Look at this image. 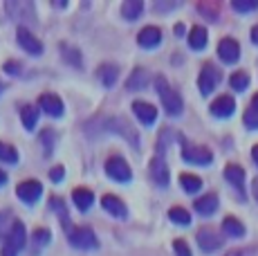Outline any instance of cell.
<instances>
[{"label":"cell","mask_w":258,"mask_h":256,"mask_svg":"<svg viewBox=\"0 0 258 256\" xmlns=\"http://www.w3.org/2000/svg\"><path fill=\"white\" fill-rule=\"evenodd\" d=\"M54 142H56V131L54 128H45L41 133V146H43V153L49 155L54 151Z\"/></svg>","instance_id":"34"},{"label":"cell","mask_w":258,"mask_h":256,"mask_svg":"<svg viewBox=\"0 0 258 256\" xmlns=\"http://www.w3.org/2000/svg\"><path fill=\"white\" fill-rule=\"evenodd\" d=\"M207 41H209V36H207V29L202 25H196L191 27V32H188V45H191V50H205L207 47Z\"/></svg>","instance_id":"23"},{"label":"cell","mask_w":258,"mask_h":256,"mask_svg":"<svg viewBox=\"0 0 258 256\" xmlns=\"http://www.w3.org/2000/svg\"><path fill=\"white\" fill-rule=\"evenodd\" d=\"M251 191H254V198L258 200V178L254 180V184H251Z\"/></svg>","instance_id":"47"},{"label":"cell","mask_w":258,"mask_h":256,"mask_svg":"<svg viewBox=\"0 0 258 256\" xmlns=\"http://www.w3.org/2000/svg\"><path fill=\"white\" fill-rule=\"evenodd\" d=\"M21 119H23V126L27 128V131H34L38 124V108L32 106V103H27V106L21 108Z\"/></svg>","instance_id":"28"},{"label":"cell","mask_w":258,"mask_h":256,"mask_svg":"<svg viewBox=\"0 0 258 256\" xmlns=\"http://www.w3.org/2000/svg\"><path fill=\"white\" fill-rule=\"evenodd\" d=\"M220 79H222V75H220V70H218L216 66H211V63L202 66L200 77H198V88H200V95L202 97H209L211 92L218 88Z\"/></svg>","instance_id":"5"},{"label":"cell","mask_w":258,"mask_h":256,"mask_svg":"<svg viewBox=\"0 0 258 256\" xmlns=\"http://www.w3.org/2000/svg\"><path fill=\"white\" fill-rule=\"evenodd\" d=\"M218 56H220L222 63H227V66H231V63H236L238 58H240V45H238L236 38H222L220 43H218Z\"/></svg>","instance_id":"12"},{"label":"cell","mask_w":258,"mask_h":256,"mask_svg":"<svg viewBox=\"0 0 258 256\" xmlns=\"http://www.w3.org/2000/svg\"><path fill=\"white\" fill-rule=\"evenodd\" d=\"M148 86V72L144 68H135L126 81V90H144Z\"/></svg>","instance_id":"24"},{"label":"cell","mask_w":258,"mask_h":256,"mask_svg":"<svg viewBox=\"0 0 258 256\" xmlns=\"http://www.w3.org/2000/svg\"><path fill=\"white\" fill-rule=\"evenodd\" d=\"M72 200H74V205H77L79 211H88L94 203V194L88 189V186H77V189L72 191Z\"/></svg>","instance_id":"20"},{"label":"cell","mask_w":258,"mask_h":256,"mask_svg":"<svg viewBox=\"0 0 258 256\" xmlns=\"http://www.w3.org/2000/svg\"><path fill=\"white\" fill-rule=\"evenodd\" d=\"M211 115L213 117H220V119H225V117H231L236 110V101L231 95H220L218 99L211 101Z\"/></svg>","instance_id":"15"},{"label":"cell","mask_w":258,"mask_h":256,"mask_svg":"<svg viewBox=\"0 0 258 256\" xmlns=\"http://www.w3.org/2000/svg\"><path fill=\"white\" fill-rule=\"evenodd\" d=\"M227 256H256V254H254V249H242V247H238V249H229V252H227Z\"/></svg>","instance_id":"44"},{"label":"cell","mask_w":258,"mask_h":256,"mask_svg":"<svg viewBox=\"0 0 258 256\" xmlns=\"http://www.w3.org/2000/svg\"><path fill=\"white\" fill-rule=\"evenodd\" d=\"M180 7V3H173V0H168V3H155L153 5V9L155 12H168V9H175Z\"/></svg>","instance_id":"43"},{"label":"cell","mask_w":258,"mask_h":256,"mask_svg":"<svg viewBox=\"0 0 258 256\" xmlns=\"http://www.w3.org/2000/svg\"><path fill=\"white\" fill-rule=\"evenodd\" d=\"M251 41H254L256 45H258V25L251 27Z\"/></svg>","instance_id":"45"},{"label":"cell","mask_w":258,"mask_h":256,"mask_svg":"<svg viewBox=\"0 0 258 256\" xmlns=\"http://www.w3.org/2000/svg\"><path fill=\"white\" fill-rule=\"evenodd\" d=\"M198 245H200V249L202 252H207V254H211V252H216V249H220L222 247V236L218 234V231H213V229H200L198 231Z\"/></svg>","instance_id":"13"},{"label":"cell","mask_w":258,"mask_h":256,"mask_svg":"<svg viewBox=\"0 0 258 256\" xmlns=\"http://www.w3.org/2000/svg\"><path fill=\"white\" fill-rule=\"evenodd\" d=\"M106 173H108V178H112L115 182H131V178H133V171H131V166H128V162L117 155L108 157Z\"/></svg>","instance_id":"7"},{"label":"cell","mask_w":258,"mask_h":256,"mask_svg":"<svg viewBox=\"0 0 258 256\" xmlns=\"http://www.w3.org/2000/svg\"><path fill=\"white\" fill-rule=\"evenodd\" d=\"M231 7L240 14H247V12H256L258 9V0H231Z\"/></svg>","instance_id":"35"},{"label":"cell","mask_w":258,"mask_h":256,"mask_svg":"<svg viewBox=\"0 0 258 256\" xmlns=\"http://www.w3.org/2000/svg\"><path fill=\"white\" fill-rule=\"evenodd\" d=\"M61 52H63V61H66V63H70V66H74V68H81L83 66V56H81V52H79L77 47L61 43Z\"/></svg>","instance_id":"29"},{"label":"cell","mask_w":258,"mask_h":256,"mask_svg":"<svg viewBox=\"0 0 258 256\" xmlns=\"http://www.w3.org/2000/svg\"><path fill=\"white\" fill-rule=\"evenodd\" d=\"M198 12L205 14L209 21H216V18H218V5H213V3H200V5H198Z\"/></svg>","instance_id":"37"},{"label":"cell","mask_w":258,"mask_h":256,"mask_svg":"<svg viewBox=\"0 0 258 256\" xmlns=\"http://www.w3.org/2000/svg\"><path fill=\"white\" fill-rule=\"evenodd\" d=\"M137 43L144 47V50H153L162 43V29L155 27V25H146L137 34Z\"/></svg>","instance_id":"16"},{"label":"cell","mask_w":258,"mask_h":256,"mask_svg":"<svg viewBox=\"0 0 258 256\" xmlns=\"http://www.w3.org/2000/svg\"><path fill=\"white\" fill-rule=\"evenodd\" d=\"M225 180L229 182L231 186L238 191V194L242 196V191H245V169L238 164H227L225 166Z\"/></svg>","instance_id":"19"},{"label":"cell","mask_w":258,"mask_h":256,"mask_svg":"<svg viewBox=\"0 0 258 256\" xmlns=\"http://www.w3.org/2000/svg\"><path fill=\"white\" fill-rule=\"evenodd\" d=\"M5 12L12 16V21L36 23V9H34V3H27V0H7V3H5Z\"/></svg>","instance_id":"4"},{"label":"cell","mask_w":258,"mask_h":256,"mask_svg":"<svg viewBox=\"0 0 258 256\" xmlns=\"http://www.w3.org/2000/svg\"><path fill=\"white\" fill-rule=\"evenodd\" d=\"M27 245V231H25V225L21 223V220H14V227L12 231H9V236L5 238V245L3 247L12 249V252H21V249Z\"/></svg>","instance_id":"10"},{"label":"cell","mask_w":258,"mask_h":256,"mask_svg":"<svg viewBox=\"0 0 258 256\" xmlns=\"http://www.w3.org/2000/svg\"><path fill=\"white\" fill-rule=\"evenodd\" d=\"M49 240H52V231L45 229V227H38L32 234V249H34V254H41V249L47 247Z\"/></svg>","instance_id":"26"},{"label":"cell","mask_w":258,"mask_h":256,"mask_svg":"<svg viewBox=\"0 0 258 256\" xmlns=\"http://www.w3.org/2000/svg\"><path fill=\"white\" fill-rule=\"evenodd\" d=\"M151 178L155 180L157 186H168L171 173H168V164L164 162V157L155 155V157L151 160Z\"/></svg>","instance_id":"17"},{"label":"cell","mask_w":258,"mask_h":256,"mask_svg":"<svg viewBox=\"0 0 258 256\" xmlns=\"http://www.w3.org/2000/svg\"><path fill=\"white\" fill-rule=\"evenodd\" d=\"M18 160H21V155H18L16 146L0 142V162H7V164L14 166V164H18Z\"/></svg>","instance_id":"31"},{"label":"cell","mask_w":258,"mask_h":256,"mask_svg":"<svg viewBox=\"0 0 258 256\" xmlns=\"http://www.w3.org/2000/svg\"><path fill=\"white\" fill-rule=\"evenodd\" d=\"M38 108L49 117H63V112H66V106H63L61 97L52 95V92H43V95L38 97Z\"/></svg>","instance_id":"11"},{"label":"cell","mask_w":258,"mask_h":256,"mask_svg":"<svg viewBox=\"0 0 258 256\" xmlns=\"http://www.w3.org/2000/svg\"><path fill=\"white\" fill-rule=\"evenodd\" d=\"M168 218H171L173 223L182 225V227L191 225V214H188L184 207H171V209H168Z\"/></svg>","instance_id":"32"},{"label":"cell","mask_w":258,"mask_h":256,"mask_svg":"<svg viewBox=\"0 0 258 256\" xmlns=\"http://www.w3.org/2000/svg\"><path fill=\"white\" fill-rule=\"evenodd\" d=\"M16 196L27 205H34L43 196V184L38 180H23L16 186Z\"/></svg>","instance_id":"8"},{"label":"cell","mask_w":258,"mask_h":256,"mask_svg":"<svg viewBox=\"0 0 258 256\" xmlns=\"http://www.w3.org/2000/svg\"><path fill=\"white\" fill-rule=\"evenodd\" d=\"M133 112H135L137 119H140L144 126L155 124V119H157V108L148 101H135L133 103Z\"/></svg>","instance_id":"18"},{"label":"cell","mask_w":258,"mask_h":256,"mask_svg":"<svg viewBox=\"0 0 258 256\" xmlns=\"http://www.w3.org/2000/svg\"><path fill=\"white\" fill-rule=\"evenodd\" d=\"M229 86L234 88V90L242 92L247 86H249V75H247L245 70H238V72H234V75L229 77Z\"/></svg>","instance_id":"33"},{"label":"cell","mask_w":258,"mask_h":256,"mask_svg":"<svg viewBox=\"0 0 258 256\" xmlns=\"http://www.w3.org/2000/svg\"><path fill=\"white\" fill-rule=\"evenodd\" d=\"M218 205H220L218 203V196L216 194H207V196H202V198L196 200L193 209H196L198 214H202V216H211V214H216Z\"/></svg>","instance_id":"21"},{"label":"cell","mask_w":258,"mask_h":256,"mask_svg":"<svg viewBox=\"0 0 258 256\" xmlns=\"http://www.w3.org/2000/svg\"><path fill=\"white\" fill-rule=\"evenodd\" d=\"M101 209H106L108 214L115 216V218H119V220H126L128 218L126 203H123L121 198H117V196H112V194H108V196H103V198H101Z\"/></svg>","instance_id":"14"},{"label":"cell","mask_w":258,"mask_h":256,"mask_svg":"<svg viewBox=\"0 0 258 256\" xmlns=\"http://www.w3.org/2000/svg\"><path fill=\"white\" fill-rule=\"evenodd\" d=\"M3 90H5V83H3V81H0V95H3Z\"/></svg>","instance_id":"51"},{"label":"cell","mask_w":258,"mask_h":256,"mask_svg":"<svg viewBox=\"0 0 258 256\" xmlns=\"http://www.w3.org/2000/svg\"><path fill=\"white\" fill-rule=\"evenodd\" d=\"M103 131L108 133H117L123 140H128V144L133 149H140V133L135 131V126H131V121L123 117H106L103 119Z\"/></svg>","instance_id":"3"},{"label":"cell","mask_w":258,"mask_h":256,"mask_svg":"<svg viewBox=\"0 0 258 256\" xmlns=\"http://www.w3.org/2000/svg\"><path fill=\"white\" fill-rule=\"evenodd\" d=\"M61 218V225H63V229H66V234H68V240H70V245L72 247H77V249H99V238H97V234L92 231V227H88V225H81V227H77V225H72V220H70V216H58Z\"/></svg>","instance_id":"1"},{"label":"cell","mask_w":258,"mask_h":256,"mask_svg":"<svg viewBox=\"0 0 258 256\" xmlns=\"http://www.w3.org/2000/svg\"><path fill=\"white\" fill-rule=\"evenodd\" d=\"M182 160L186 164H198V166H207L211 164L213 160V153L207 146H196V144H182Z\"/></svg>","instance_id":"6"},{"label":"cell","mask_w":258,"mask_h":256,"mask_svg":"<svg viewBox=\"0 0 258 256\" xmlns=\"http://www.w3.org/2000/svg\"><path fill=\"white\" fill-rule=\"evenodd\" d=\"M63 178H66V169L63 166H52L49 169V180L52 182H61Z\"/></svg>","instance_id":"42"},{"label":"cell","mask_w":258,"mask_h":256,"mask_svg":"<svg viewBox=\"0 0 258 256\" xmlns=\"http://www.w3.org/2000/svg\"><path fill=\"white\" fill-rule=\"evenodd\" d=\"M173 252H175V256H191V249H188L186 240H182V238L173 240Z\"/></svg>","instance_id":"39"},{"label":"cell","mask_w":258,"mask_h":256,"mask_svg":"<svg viewBox=\"0 0 258 256\" xmlns=\"http://www.w3.org/2000/svg\"><path fill=\"white\" fill-rule=\"evenodd\" d=\"M97 75L99 79H101V83L106 88H112L119 77V66H115V63H101V66L97 68Z\"/></svg>","instance_id":"22"},{"label":"cell","mask_w":258,"mask_h":256,"mask_svg":"<svg viewBox=\"0 0 258 256\" xmlns=\"http://www.w3.org/2000/svg\"><path fill=\"white\" fill-rule=\"evenodd\" d=\"M142 12H144L142 0H126V3L121 5V16L126 18V21H135V18H140Z\"/></svg>","instance_id":"27"},{"label":"cell","mask_w":258,"mask_h":256,"mask_svg":"<svg viewBox=\"0 0 258 256\" xmlns=\"http://www.w3.org/2000/svg\"><path fill=\"white\" fill-rule=\"evenodd\" d=\"M251 160H254L256 164H258V144L254 146V149H251Z\"/></svg>","instance_id":"46"},{"label":"cell","mask_w":258,"mask_h":256,"mask_svg":"<svg viewBox=\"0 0 258 256\" xmlns=\"http://www.w3.org/2000/svg\"><path fill=\"white\" fill-rule=\"evenodd\" d=\"M175 34L177 36H182V34H184V25H175Z\"/></svg>","instance_id":"49"},{"label":"cell","mask_w":258,"mask_h":256,"mask_svg":"<svg viewBox=\"0 0 258 256\" xmlns=\"http://www.w3.org/2000/svg\"><path fill=\"white\" fill-rule=\"evenodd\" d=\"M5 72H7V75H14V77H21L23 75V66L18 61H7L5 63Z\"/></svg>","instance_id":"41"},{"label":"cell","mask_w":258,"mask_h":256,"mask_svg":"<svg viewBox=\"0 0 258 256\" xmlns=\"http://www.w3.org/2000/svg\"><path fill=\"white\" fill-rule=\"evenodd\" d=\"M242 121H245L247 128L256 131V128H258V110H256V108H247V110H245V117H242Z\"/></svg>","instance_id":"38"},{"label":"cell","mask_w":258,"mask_h":256,"mask_svg":"<svg viewBox=\"0 0 258 256\" xmlns=\"http://www.w3.org/2000/svg\"><path fill=\"white\" fill-rule=\"evenodd\" d=\"M222 231H225L227 236H231V238H240V236H245V225H242L236 216H227V218L222 220Z\"/></svg>","instance_id":"25"},{"label":"cell","mask_w":258,"mask_h":256,"mask_svg":"<svg viewBox=\"0 0 258 256\" xmlns=\"http://www.w3.org/2000/svg\"><path fill=\"white\" fill-rule=\"evenodd\" d=\"M16 38H18V45H21L25 52L32 54V56H41L43 54V43L38 41V38L34 36L27 27H23V25L18 27L16 29Z\"/></svg>","instance_id":"9"},{"label":"cell","mask_w":258,"mask_h":256,"mask_svg":"<svg viewBox=\"0 0 258 256\" xmlns=\"http://www.w3.org/2000/svg\"><path fill=\"white\" fill-rule=\"evenodd\" d=\"M49 209H54V211H58V216H66L68 214V209H66V203H63L58 196H52V200H49Z\"/></svg>","instance_id":"40"},{"label":"cell","mask_w":258,"mask_h":256,"mask_svg":"<svg viewBox=\"0 0 258 256\" xmlns=\"http://www.w3.org/2000/svg\"><path fill=\"white\" fill-rule=\"evenodd\" d=\"M12 211H5L3 216H0V238H7L9 236V231H12Z\"/></svg>","instance_id":"36"},{"label":"cell","mask_w":258,"mask_h":256,"mask_svg":"<svg viewBox=\"0 0 258 256\" xmlns=\"http://www.w3.org/2000/svg\"><path fill=\"white\" fill-rule=\"evenodd\" d=\"M5 182H7V173H5V171H3V169H0V186H3V184H5Z\"/></svg>","instance_id":"48"},{"label":"cell","mask_w":258,"mask_h":256,"mask_svg":"<svg viewBox=\"0 0 258 256\" xmlns=\"http://www.w3.org/2000/svg\"><path fill=\"white\" fill-rule=\"evenodd\" d=\"M180 184L186 194H198L202 189V180L198 175H191V173H182L180 175Z\"/></svg>","instance_id":"30"},{"label":"cell","mask_w":258,"mask_h":256,"mask_svg":"<svg viewBox=\"0 0 258 256\" xmlns=\"http://www.w3.org/2000/svg\"><path fill=\"white\" fill-rule=\"evenodd\" d=\"M155 90H157V95H160L162 106L166 108V115H171V117L182 115L184 101H182L180 92L173 90V88L168 86V81H166V79L162 77V75H160V77H155Z\"/></svg>","instance_id":"2"},{"label":"cell","mask_w":258,"mask_h":256,"mask_svg":"<svg viewBox=\"0 0 258 256\" xmlns=\"http://www.w3.org/2000/svg\"><path fill=\"white\" fill-rule=\"evenodd\" d=\"M251 108H256L258 110V95H254V99H251Z\"/></svg>","instance_id":"50"}]
</instances>
